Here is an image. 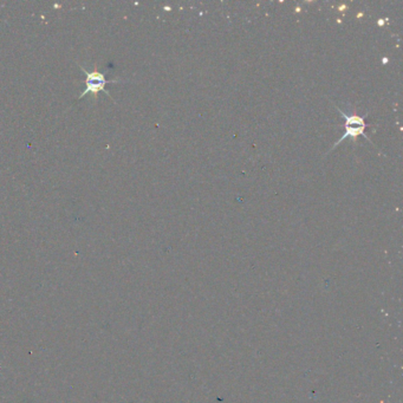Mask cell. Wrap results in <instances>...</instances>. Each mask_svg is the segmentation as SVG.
I'll return each mask as SVG.
<instances>
[{
	"instance_id": "obj_1",
	"label": "cell",
	"mask_w": 403,
	"mask_h": 403,
	"mask_svg": "<svg viewBox=\"0 0 403 403\" xmlns=\"http://www.w3.org/2000/svg\"><path fill=\"white\" fill-rule=\"evenodd\" d=\"M82 70L85 73L86 76V79H85V84H86V87L85 90L83 91L82 95H80L79 98H82L83 96H85L86 94H98L101 93V91H103V93H106L107 95H109L108 93L107 89H106V85L109 83H116L117 80L116 79H111V80H108L106 78V76L103 75V73L98 72V71H94V72H87L85 69L82 68Z\"/></svg>"
}]
</instances>
